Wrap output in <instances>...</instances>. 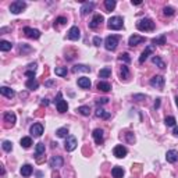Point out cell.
Segmentation results:
<instances>
[{"label": "cell", "mask_w": 178, "mask_h": 178, "mask_svg": "<svg viewBox=\"0 0 178 178\" xmlns=\"http://www.w3.org/2000/svg\"><path fill=\"white\" fill-rule=\"evenodd\" d=\"M163 13H164V15H168V17H170V15H173L175 13V10L173 7H170V6H166V7L163 8Z\"/></svg>", "instance_id": "ab89813d"}, {"label": "cell", "mask_w": 178, "mask_h": 178, "mask_svg": "<svg viewBox=\"0 0 178 178\" xmlns=\"http://www.w3.org/2000/svg\"><path fill=\"white\" fill-rule=\"evenodd\" d=\"M173 134H174L175 136L178 138V127H174V131H173Z\"/></svg>", "instance_id": "f5cc1de1"}, {"label": "cell", "mask_w": 178, "mask_h": 178, "mask_svg": "<svg viewBox=\"0 0 178 178\" xmlns=\"http://www.w3.org/2000/svg\"><path fill=\"white\" fill-rule=\"evenodd\" d=\"M107 102H109V99L107 98H100V99L96 100V105H106Z\"/></svg>", "instance_id": "bcb514c9"}, {"label": "cell", "mask_w": 178, "mask_h": 178, "mask_svg": "<svg viewBox=\"0 0 178 178\" xmlns=\"http://www.w3.org/2000/svg\"><path fill=\"white\" fill-rule=\"evenodd\" d=\"M73 71H74V73H78V71L89 73V71H91V68H89V67H86V66H84V64H78V66H75V67L73 68Z\"/></svg>", "instance_id": "d590c367"}, {"label": "cell", "mask_w": 178, "mask_h": 178, "mask_svg": "<svg viewBox=\"0 0 178 178\" xmlns=\"http://www.w3.org/2000/svg\"><path fill=\"white\" fill-rule=\"evenodd\" d=\"M20 52H21V53H22V52H31V47L27 46L25 43H22L21 46H20Z\"/></svg>", "instance_id": "f6af8a7d"}, {"label": "cell", "mask_w": 178, "mask_h": 178, "mask_svg": "<svg viewBox=\"0 0 178 178\" xmlns=\"http://www.w3.org/2000/svg\"><path fill=\"white\" fill-rule=\"evenodd\" d=\"M81 38V31L78 27H71V29L68 31V39L71 40H78Z\"/></svg>", "instance_id": "7c38bea8"}, {"label": "cell", "mask_w": 178, "mask_h": 178, "mask_svg": "<svg viewBox=\"0 0 178 178\" xmlns=\"http://www.w3.org/2000/svg\"><path fill=\"white\" fill-rule=\"evenodd\" d=\"M107 27L109 29H114V31H118L124 27V21L121 17H111V18L107 21Z\"/></svg>", "instance_id": "7a4b0ae2"}, {"label": "cell", "mask_w": 178, "mask_h": 178, "mask_svg": "<svg viewBox=\"0 0 178 178\" xmlns=\"http://www.w3.org/2000/svg\"><path fill=\"white\" fill-rule=\"evenodd\" d=\"M92 135H93V139L96 142V145H102L103 141H105V138H103V130L98 128V130H95Z\"/></svg>", "instance_id": "4fadbf2b"}, {"label": "cell", "mask_w": 178, "mask_h": 178, "mask_svg": "<svg viewBox=\"0 0 178 178\" xmlns=\"http://www.w3.org/2000/svg\"><path fill=\"white\" fill-rule=\"evenodd\" d=\"M56 22H57V24H61V25H64V24L67 22V18H66V17H58V18H56Z\"/></svg>", "instance_id": "7dc6e473"}, {"label": "cell", "mask_w": 178, "mask_h": 178, "mask_svg": "<svg viewBox=\"0 0 178 178\" xmlns=\"http://www.w3.org/2000/svg\"><path fill=\"white\" fill-rule=\"evenodd\" d=\"M32 174V166L31 164H24L21 167V175L22 177H29Z\"/></svg>", "instance_id": "603a6c76"}, {"label": "cell", "mask_w": 178, "mask_h": 178, "mask_svg": "<svg viewBox=\"0 0 178 178\" xmlns=\"http://www.w3.org/2000/svg\"><path fill=\"white\" fill-rule=\"evenodd\" d=\"M118 60H120V61L130 63V61H131V57H130V55H128V53H123V55L118 56Z\"/></svg>", "instance_id": "60d3db41"}, {"label": "cell", "mask_w": 178, "mask_h": 178, "mask_svg": "<svg viewBox=\"0 0 178 178\" xmlns=\"http://www.w3.org/2000/svg\"><path fill=\"white\" fill-rule=\"evenodd\" d=\"M113 153H114V156L118 157V159H123V157L127 156V148L123 145H117L116 148H114V150H113Z\"/></svg>", "instance_id": "ba28073f"}, {"label": "cell", "mask_w": 178, "mask_h": 178, "mask_svg": "<svg viewBox=\"0 0 178 178\" xmlns=\"http://www.w3.org/2000/svg\"><path fill=\"white\" fill-rule=\"evenodd\" d=\"M67 67H56L55 68V74L58 77H66L67 75Z\"/></svg>", "instance_id": "d6a6232c"}, {"label": "cell", "mask_w": 178, "mask_h": 178, "mask_svg": "<svg viewBox=\"0 0 178 178\" xmlns=\"http://www.w3.org/2000/svg\"><path fill=\"white\" fill-rule=\"evenodd\" d=\"M98 89L102 92H109L111 91V85L109 84V82H105V81H102V82H99L98 84Z\"/></svg>", "instance_id": "d4e9b609"}, {"label": "cell", "mask_w": 178, "mask_h": 178, "mask_svg": "<svg viewBox=\"0 0 178 178\" xmlns=\"http://www.w3.org/2000/svg\"><path fill=\"white\" fill-rule=\"evenodd\" d=\"M160 107V99H156V102H155V109H159Z\"/></svg>", "instance_id": "f907efd6"}, {"label": "cell", "mask_w": 178, "mask_h": 178, "mask_svg": "<svg viewBox=\"0 0 178 178\" xmlns=\"http://www.w3.org/2000/svg\"><path fill=\"white\" fill-rule=\"evenodd\" d=\"M105 7H106V10H107V11L114 10V8H116V2H114V0H106V2H105Z\"/></svg>", "instance_id": "74e56055"}, {"label": "cell", "mask_w": 178, "mask_h": 178, "mask_svg": "<svg viewBox=\"0 0 178 178\" xmlns=\"http://www.w3.org/2000/svg\"><path fill=\"white\" fill-rule=\"evenodd\" d=\"M153 53V46H148L145 49V50L142 52V55H141V57H139V63H141V64H143V63L146 61V60H148V57H149L150 55H152Z\"/></svg>", "instance_id": "2e32d148"}, {"label": "cell", "mask_w": 178, "mask_h": 178, "mask_svg": "<svg viewBox=\"0 0 178 178\" xmlns=\"http://www.w3.org/2000/svg\"><path fill=\"white\" fill-rule=\"evenodd\" d=\"M152 43L153 45H159V46H163V45H166V35H161V36H159V38H155V39H152Z\"/></svg>", "instance_id": "1f68e13d"}, {"label": "cell", "mask_w": 178, "mask_h": 178, "mask_svg": "<svg viewBox=\"0 0 178 178\" xmlns=\"http://www.w3.org/2000/svg\"><path fill=\"white\" fill-rule=\"evenodd\" d=\"M3 149L6 150V152H11V150H13V143H11L10 141H4L3 142Z\"/></svg>", "instance_id": "b9f144b4"}, {"label": "cell", "mask_w": 178, "mask_h": 178, "mask_svg": "<svg viewBox=\"0 0 178 178\" xmlns=\"http://www.w3.org/2000/svg\"><path fill=\"white\" fill-rule=\"evenodd\" d=\"M164 123H166V125L167 127H174L175 125V118L174 117H166V120H164Z\"/></svg>", "instance_id": "f35d334b"}, {"label": "cell", "mask_w": 178, "mask_h": 178, "mask_svg": "<svg viewBox=\"0 0 178 178\" xmlns=\"http://www.w3.org/2000/svg\"><path fill=\"white\" fill-rule=\"evenodd\" d=\"M102 42H103V40H102V38H100V36H95L93 38V45H95V46H100Z\"/></svg>", "instance_id": "7bdbcfd3"}, {"label": "cell", "mask_w": 178, "mask_h": 178, "mask_svg": "<svg viewBox=\"0 0 178 178\" xmlns=\"http://www.w3.org/2000/svg\"><path fill=\"white\" fill-rule=\"evenodd\" d=\"M0 93L3 95V96H6V98H8V99H11V98H14L15 96V92L8 86H2L0 88Z\"/></svg>", "instance_id": "ffe728a7"}, {"label": "cell", "mask_w": 178, "mask_h": 178, "mask_svg": "<svg viewBox=\"0 0 178 178\" xmlns=\"http://www.w3.org/2000/svg\"><path fill=\"white\" fill-rule=\"evenodd\" d=\"M24 33H25L28 38H31V39H39L40 38L39 29H33V28H29V27H25V28H24Z\"/></svg>", "instance_id": "8992f818"}, {"label": "cell", "mask_w": 178, "mask_h": 178, "mask_svg": "<svg viewBox=\"0 0 178 178\" xmlns=\"http://www.w3.org/2000/svg\"><path fill=\"white\" fill-rule=\"evenodd\" d=\"M25 85H27V88H28V89H31V91H35V89H38V88H39V82H38L35 78H32V80H28Z\"/></svg>", "instance_id": "cb8c5ba5"}, {"label": "cell", "mask_w": 178, "mask_h": 178, "mask_svg": "<svg viewBox=\"0 0 178 178\" xmlns=\"http://www.w3.org/2000/svg\"><path fill=\"white\" fill-rule=\"evenodd\" d=\"M152 61H153V64H156L159 68H161V70L166 68V64H164V61L159 57V56H153V57H152Z\"/></svg>", "instance_id": "83f0119b"}, {"label": "cell", "mask_w": 178, "mask_h": 178, "mask_svg": "<svg viewBox=\"0 0 178 178\" xmlns=\"http://www.w3.org/2000/svg\"><path fill=\"white\" fill-rule=\"evenodd\" d=\"M45 150H46V148H45V143L39 142V143L36 145V148H35V156H36V157L42 156V155L45 153Z\"/></svg>", "instance_id": "484cf974"}, {"label": "cell", "mask_w": 178, "mask_h": 178, "mask_svg": "<svg viewBox=\"0 0 178 178\" xmlns=\"http://www.w3.org/2000/svg\"><path fill=\"white\" fill-rule=\"evenodd\" d=\"M175 103H177V106H178V96L175 98Z\"/></svg>", "instance_id": "11a10c76"}, {"label": "cell", "mask_w": 178, "mask_h": 178, "mask_svg": "<svg viewBox=\"0 0 178 178\" xmlns=\"http://www.w3.org/2000/svg\"><path fill=\"white\" fill-rule=\"evenodd\" d=\"M102 22H103V15L102 14H95L92 21H91V24H89V27H91L92 29H95V28H98Z\"/></svg>", "instance_id": "9a60e30c"}, {"label": "cell", "mask_w": 178, "mask_h": 178, "mask_svg": "<svg viewBox=\"0 0 178 178\" xmlns=\"http://www.w3.org/2000/svg\"><path fill=\"white\" fill-rule=\"evenodd\" d=\"M141 3H142V2H134V0H132V4H135V6H139Z\"/></svg>", "instance_id": "db71d44e"}, {"label": "cell", "mask_w": 178, "mask_h": 178, "mask_svg": "<svg viewBox=\"0 0 178 178\" xmlns=\"http://www.w3.org/2000/svg\"><path fill=\"white\" fill-rule=\"evenodd\" d=\"M120 77H121V80H127L128 77H130V70H128L127 66H123V67H121Z\"/></svg>", "instance_id": "8d00e7d4"}, {"label": "cell", "mask_w": 178, "mask_h": 178, "mask_svg": "<svg viewBox=\"0 0 178 178\" xmlns=\"http://www.w3.org/2000/svg\"><path fill=\"white\" fill-rule=\"evenodd\" d=\"M25 75L29 77V80L35 78V70H29V71H25Z\"/></svg>", "instance_id": "ee69618b"}, {"label": "cell", "mask_w": 178, "mask_h": 178, "mask_svg": "<svg viewBox=\"0 0 178 178\" xmlns=\"http://www.w3.org/2000/svg\"><path fill=\"white\" fill-rule=\"evenodd\" d=\"M117 45H118V36H116V35H110L105 39V47L107 50H116Z\"/></svg>", "instance_id": "3957f363"}, {"label": "cell", "mask_w": 178, "mask_h": 178, "mask_svg": "<svg viewBox=\"0 0 178 178\" xmlns=\"http://www.w3.org/2000/svg\"><path fill=\"white\" fill-rule=\"evenodd\" d=\"M110 75H111V68L110 67H105V68H102L99 71V77L100 78H109Z\"/></svg>", "instance_id": "f1b7e54d"}, {"label": "cell", "mask_w": 178, "mask_h": 178, "mask_svg": "<svg viewBox=\"0 0 178 178\" xmlns=\"http://www.w3.org/2000/svg\"><path fill=\"white\" fill-rule=\"evenodd\" d=\"M31 145H32V139L29 138V136H24V138L21 139V146L22 148L28 149V148H31Z\"/></svg>", "instance_id": "836d02e7"}, {"label": "cell", "mask_w": 178, "mask_h": 178, "mask_svg": "<svg viewBox=\"0 0 178 178\" xmlns=\"http://www.w3.org/2000/svg\"><path fill=\"white\" fill-rule=\"evenodd\" d=\"M15 120H17V117H15V114L13 111H7L6 114H4V121H6V123L11 124V125H14Z\"/></svg>", "instance_id": "7402d4cb"}, {"label": "cell", "mask_w": 178, "mask_h": 178, "mask_svg": "<svg viewBox=\"0 0 178 178\" xmlns=\"http://www.w3.org/2000/svg\"><path fill=\"white\" fill-rule=\"evenodd\" d=\"M93 8H95V3H93V2H86V3H84V4H82V7H81V14H82V15L89 14Z\"/></svg>", "instance_id": "5bb4252c"}, {"label": "cell", "mask_w": 178, "mask_h": 178, "mask_svg": "<svg viewBox=\"0 0 178 178\" xmlns=\"http://www.w3.org/2000/svg\"><path fill=\"white\" fill-rule=\"evenodd\" d=\"M56 107H57V111L58 113H66L67 109H68V105H67L66 100L60 99V100H57V102H56Z\"/></svg>", "instance_id": "44dd1931"}, {"label": "cell", "mask_w": 178, "mask_h": 178, "mask_svg": "<svg viewBox=\"0 0 178 178\" xmlns=\"http://www.w3.org/2000/svg\"><path fill=\"white\" fill-rule=\"evenodd\" d=\"M166 160H167L168 163H175L178 160V152L177 150H168L167 153H166Z\"/></svg>", "instance_id": "ac0fdd59"}, {"label": "cell", "mask_w": 178, "mask_h": 178, "mask_svg": "<svg viewBox=\"0 0 178 178\" xmlns=\"http://www.w3.org/2000/svg\"><path fill=\"white\" fill-rule=\"evenodd\" d=\"M77 111L80 113V114H82V116H89V114H91L89 106H80V107L77 109Z\"/></svg>", "instance_id": "4dcf8cb0"}, {"label": "cell", "mask_w": 178, "mask_h": 178, "mask_svg": "<svg viewBox=\"0 0 178 178\" xmlns=\"http://www.w3.org/2000/svg\"><path fill=\"white\" fill-rule=\"evenodd\" d=\"M31 134H32L33 136H36V138H39L40 135L43 134V125H42L40 123L33 124L32 127H31Z\"/></svg>", "instance_id": "8fae6325"}, {"label": "cell", "mask_w": 178, "mask_h": 178, "mask_svg": "<svg viewBox=\"0 0 178 178\" xmlns=\"http://www.w3.org/2000/svg\"><path fill=\"white\" fill-rule=\"evenodd\" d=\"M91 85H92L91 80L86 78V77H81V78H78V86H81L82 89H89Z\"/></svg>", "instance_id": "e0dca14e"}, {"label": "cell", "mask_w": 178, "mask_h": 178, "mask_svg": "<svg viewBox=\"0 0 178 178\" xmlns=\"http://www.w3.org/2000/svg\"><path fill=\"white\" fill-rule=\"evenodd\" d=\"M150 85H152L153 88H157V89H163V86H164V78L161 75L153 77L152 80H150Z\"/></svg>", "instance_id": "52a82bcc"}, {"label": "cell", "mask_w": 178, "mask_h": 178, "mask_svg": "<svg viewBox=\"0 0 178 178\" xmlns=\"http://www.w3.org/2000/svg\"><path fill=\"white\" fill-rule=\"evenodd\" d=\"M40 103H42L43 106H47V105H49V99H46V98L42 99V102H40Z\"/></svg>", "instance_id": "681fc988"}, {"label": "cell", "mask_w": 178, "mask_h": 178, "mask_svg": "<svg viewBox=\"0 0 178 178\" xmlns=\"http://www.w3.org/2000/svg\"><path fill=\"white\" fill-rule=\"evenodd\" d=\"M77 145H78V142H77V138L73 136V135H68L66 139V143H64V148H66L67 152H73L75 150Z\"/></svg>", "instance_id": "5b68a950"}, {"label": "cell", "mask_w": 178, "mask_h": 178, "mask_svg": "<svg viewBox=\"0 0 178 178\" xmlns=\"http://www.w3.org/2000/svg\"><path fill=\"white\" fill-rule=\"evenodd\" d=\"M27 7V3L25 2H21V0H17V2H13L10 6V11L13 14H20L22 11L25 10Z\"/></svg>", "instance_id": "277c9868"}, {"label": "cell", "mask_w": 178, "mask_h": 178, "mask_svg": "<svg viewBox=\"0 0 178 178\" xmlns=\"http://www.w3.org/2000/svg\"><path fill=\"white\" fill-rule=\"evenodd\" d=\"M111 174H113V177H114V178H123L124 170L121 167H113Z\"/></svg>", "instance_id": "f546056e"}, {"label": "cell", "mask_w": 178, "mask_h": 178, "mask_svg": "<svg viewBox=\"0 0 178 178\" xmlns=\"http://www.w3.org/2000/svg\"><path fill=\"white\" fill-rule=\"evenodd\" d=\"M136 28L139 31H153L155 29V22L150 18H142L136 22Z\"/></svg>", "instance_id": "6da1fadb"}, {"label": "cell", "mask_w": 178, "mask_h": 178, "mask_svg": "<svg viewBox=\"0 0 178 178\" xmlns=\"http://www.w3.org/2000/svg\"><path fill=\"white\" fill-rule=\"evenodd\" d=\"M68 128L67 127H63V128H58L57 131H56V135H57L58 138H64V136H68Z\"/></svg>", "instance_id": "e575fe53"}, {"label": "cell", "mask_w": 178, "mask_h": 178, "mask_svg": "<svg viewBox=\"0 0 178 178\" xmlns=\"http://www.w3.org/2000/svg\"><path fill=\"white\" fill-rule=\"evenodd\" d=\"M145 38L143 36H139V35H132V36H130V39H128V45L131 47L134 46H138L139 43H143L145 42Z\"/></svg>", "instance_id": "9c48e42d"}, {"label": "cell", "mask_w": 178, "mask_h": 178, "mask_svg": "<svg viewBox=\"0 0 178 178\" xmlns=\"http://www.w3.org/2000/svg\"><path fill=\"white\" fill-rule=\"evenodd\" d=\"M134 99L135 100H138V102H141V100H145L146 96L145 95H134Z\"/></svg>", "instance_id": "c3c4849f"}, {"label": "cell", "mask_w": 178, "mask_h": 178, "mask_svg": "<svg viewBox=\"0 0 178 178\" xmlns=\"http://www.w3.org/2000/svg\"><path fill=\"white\" fill-rule=\"evenodd\" d=\"M50 167H53V168H60V167H63V164H64V160H63V157L61 156H53L50 159Z\"/></svg>", "instance_id": "30bf717a"}, {"label": "cell", "mask_w": 178, "mask_h": 178, "mask_svg": "<svg viewBox=\"0 0 178 178\" xmlns=\"http://www.w3.org/2000/svg\"><path fill=\"white\" fill-rule=\"evenodd\" d=\"M11 47H13V43H11V42L0 40V50L2 52H8V50H11Z\"/></svg>", "instance_id": "4316f807"}, {"label": "cell", "mask_w": 178, "mask_h": 178, "mask_svg": "<svg viewBox=\"0 0 178 178\" xmlns=\"http://www.w3.org/2000/svg\"><path fill=\"white\" fill-rule=\"evenodd\" d=\"M95 116L99 117V118H103V120H107V118H110V114L109 111H106L105 109H102V107H98L96 109V111H95Z\"/></svg>", "instance_id": "d6986e66"}, {"label": "cell", "mask_w": 178, "mask_h": 178, "mask_svg": "<svg viewBox=\"0 0 178 178\" xmlns=\"http://www.w3.org/2000/svg\"><path fill=\"white\" fill-rule=\"evenodd\" d=\"M45 85H46V86H52V85H55V81H47Z\"/></svg>", "instance_id": "816d5d0a"}]
</instances>
